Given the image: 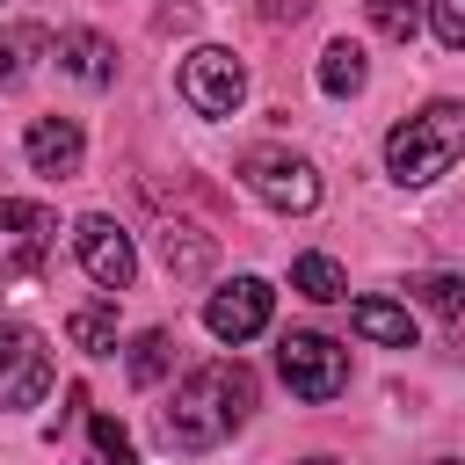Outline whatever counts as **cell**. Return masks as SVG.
I'll return each instance as SVG.
<instances>
[{"label": "cell", "instance_id": "8992f818", "mask_svg": "<svg viewBox=\"0 0 465 465\" xmlns=\"http://www.w3.org/2000/svg\"><path fill=\"white\" fill-rule=\"evenodd\" d=\"M51 240H58V218H51L44 203L0 196V283L36 276V269H44V254H51Z\"/></svg>", "mask_w": 465, "mask_h": 465}, {"label": "cell", "instance_id": "7402d4cb", "mask_svg": "<svg viewBox=\"0 0 465 465\" xmlns=\"http://www.w3.org/2000/svg\"><path fill=\"white\" fill-rule=\"evenodd\" d=\"M429 29L443 51H465V0H429Z\"/></svg>", "mask_w": 465, "mask_h": 465}, {"label": "cell", "instance_id": "603a6c76", "mask_svg": "<svg viewBox=\"0 0 465 465\" xmlns=\"http://www.w3.org/2000/svg\"><path fill=\"white\" fill-rule=\"evenodd\" d=\"M305 7H312V0H254V15H262V22H298Z\"/></svg>", "mask_w": 465, "mask_h": 465}, {"label": "cell", "instance_id": "ac0fdd59", "mask_svg": "<svg viewBox=\"0 0 465 465\" xmlns=\"http://www.w3.org/2000/svg\"><path fill=\"white\" fill-rule=\"evenodd\" d=\"M421 15H429V0H371V29L392 36V44H414Z\"/></svg>", "mask_w": 465, "mask_h": 465}, {"label": "cell", "instance_id": "277c9868", "mask_svg": "<svg viewBox=\"0 0 465 465\" xmlns=\"http://www.w3.org/2000/svg\"><path fill=\"white\" fill-rule=\"evenodd\" d=\"M240 182H247L269 211H312V203H320V174H312V160H298V153H283V145H254V153H240Z\"/></svg>", "mask_w": 465, "mask_h": 465}, {"label": "cell", "instance_id": "d6986e66", "mask_svg": "<svg viewBox=\"0 0 465 465\" xmlns=\"http://www.w3.org/2000/svg\"><path fill=\"white\" fill-rule=\"evenodd\" d=\"M407 291H414L421 312H436V320H458V312H465V276H414Z\"/></svg>", "mask_w": 465, "mask_h": 465}, {"label": "cell", "instance_id": "5bb4252c", "mask_svg": "<svg viewBox=\"0 0 465 465\" xmlns=\"http://www.w3.org/2000/svg\"><path fill=\"white\" fill-rule=\"evenodd\" d=\"M363 80H371V65H363V44L334 36V44L320 51V87H327V94H363Z\"/></svg>", "mask_w": 465, "mask_h": 465}, {"label": "cell", "instance_id": "5b68a950", "mask_svg": "<svg viewBox=\"0 0 465 465\" xmlns=\"http://www.w3.org/2000/svg\"><path fill=\"white\" fill-rule=\"evenodd\" d=\"M240 94H247V65H240L225 44H196V51L182 58V102H189L196 116H232Z\"/></svg>", "mask_w": 465, "mask_h": 465}, {"label": "cell", "instance_id": "9c48e42d", "mask_svg": "<svg viewBox=\"0 0 465 465\" xmlns=\"http://www.w3.org/2000/svg\"><path fill=\"white\" fill-rule=\"evenodd\" d=\"M73 247H80V269H87L102 291H131V276H138V247H131V232H124L116 218L87 211V218L73 225Z\"/></svg>", "mask_w": 465, "mask_h": 465}, {"label": "cell", "instance_id": "30bf717a", "mask_svg": "<svg viewBox=\"0 0 465 465\" xmlns=\"http://www.w3.org/2000/svg\"><path fill=\"white\" fill-rule=\"evenodd\" d=\"M22 153H29V167H36V174L65 182V174H80L87 138H80V124H73V116H36V124H29V138H22Z\"/></svg>", "mask_w": 465, "mask_h": 465}, {"label": "cell", "instance_id": "44dd1931", "mask_svg": "<svg viewBox=\"0 0 465 465\" xmlns=\"http://www.w3.org/2000/svg\"><path fill=\"white\" fill-rule=\"evenodd\" d=\"M87 436H94V458L102 465H138V450H131V436H124L116 414H87Z\"/></svg>", "mask_w": 465, "mask_h": 465}, {"label": "cell", "instance_id": "9a60e30c", "mask_svg": "<svg viewBox=\"0 0 465 465\" xmlns=\"http://www.w3.org/2000/svg\"><path fill=\"white\" fill-rule=\"evenodd\" d=\"M160 262H167V276H203L211 269V232H196V225H167L160 232Z\"/></svg>", "mask_w": 465, "mask_h": 465}, {"label": "cell", "instance_id": "cb8c5ba5", "mask_svg": "<svg viewBox=\"0 0 465 465\" xmlns=\"http://www.w3.org/2000/svg\"><path fill=\"white\" fill-rule=\"evenodd\" d=\"M305 465H341V458H305Z\"/></svg>", "mask_w": 465, "mask_h": 465}, {"label": "cell", "instance_id": "3957f363", "mask_svg": "<svg viewBox=\"0 0 465 465\" xmlns=\"http://www.w3.org/2000/svg\"><path fill=\"white\" fill-rule=\"evenodd\" d=\"M276 371H283V385L298 392V400H341L349 392V349L341 341H327V334H283L276 341Z\"/></svg>", "mask_w": 465, "mask_h": 465}, {"label": "cell", "instance_id": "d4e9b609", "mask_svg": "<svg viewBox=\"0 0 465 465\" xmlns=\"http://www.w3.org/2000/svg\"><path fill=\"white\" fill-rule=\"evenodd\" d=\"M436 465H465V458H436Z\"/></svg>", "mask_w": 465, "mask_h": 465}, {"label": "cell", "instance_id": "6da1fadb", "mask_svg": "<svg viewBox=\"0 0 465 465\" xmlns=\"http://www.w3.org/2000/svg\"><path fill=\"white\" fill-rule=\"evenodd\" d=\"M247 414H254V371L232 356V363H203V371H189V378L174 385V407H167L160 436H167L174 450H211V443H225Z\"/></svg>", "mask_w": 465, "mask_h": 465}, {"label": "cell", "instance_id": "4fadbf2b", "mask_svg": "<svg viewBox=\"0 0 465 465\" xmlns=\"http://www.w3.org/2000/svg\"><path fill=\"white\" fill-rule=\"evenodd\" d=\"M44 51H58V44H51V29H36V22L0 29V94H7V87H22V80L36 73V58H44Z\"/></svg>", "mask_w": 465, "mask_h": 465}, {"label": "cell", "instance_id": "7a4b0ae2", "mask_svg": "<svg viewBox=\"0 0 465 465\" xmlns=\"http://www.w3.org/2000/svg\"><path fill=\"white\" fill-rule=\"evenodd\" d=\"M458 160H465V102H429V109H414L407 124H392V138H385V167H392V182H407V189L450 174Z\"/></svg>", "mask_w": 465, "mask_h": 465}, {"label": "cell", "instance_id": "8fae6325", "mask_svg": "<svg viewBox=\"0 0 465 465\" xmlns=\"http://www.w3.org/2000/svg\"><path fill=\"white\" fill-rule=\"evenodd\" d=\"M58 65H65L80 87H109V80H116V44L94 36V29H58Z\"/></svg>", "mask_w": 465, "mask_h": 465}, {"label": "cell", "instance_id": "7c38bea8", "mask_svg": "<svg viewBox=\"0 0 465 465\" xmlns=\"http://www.w3.org/2000/svg\"><path fill=\"white\" fill-rule=\"evenodd\" d=\"M349 327L363 341H385V349H414V312L392 305V298H356L349 305Z\"/></svg>", "mask_w": 465, "mask_h": 465}, {"label": "cell", "instance_id": "52a82bcc", "mask_svg": "<svg viewBox=\"0 0 465 465\" xmlns=\"http://www.w3.org/2000/svg\"><path fill=\"white\" fill-rule=\"evenodd\" d=\"M51 392V349L36 327L0 320V407H36Z\"/></svg>", "mask_w": 465, "mask_h": 465}, {"label": "cell", "instance_id": "ba28073f", "mask_svg": "<svg viewBox=\"0 0 465 465\" xmlns=\"http://www.w3.org/2000/svg\"><path fill=\"white\" fill-rule=\"evenodd\" d=\"M269 312H276V291H269L262 276H232V283H218V291H211L203 327H211L225 349H240V341H254V334L269 327Z\"/></svg>", "mask_w": 465, "mask_h": 465}, {"label": "cell", "instance_id": "e0dca14e", "mask_svg": "<svg viewBox=\"0 0 465 465\" xmlns=\"http://www.w3.org/2000/svg\"><path fill=\"white\" fill-rule=\"evenodd\" d=\"M65 334H73L87 356H109V349H116V305H80V312L65 320Z\"/></svg>", "mask_w": 465, "mask_h": 465}, {"label": "cell", "instance_id": "2e32d148", "mask_svg": "<svg viewBox=\"0 0 465 465\" xmlns=\"http://www.w3.org/2000/svg\"><path fill=\"white\" fill-rule=\"evenodd\" d=\"M291 291H305L312 305H334V298H349V276H341L334 254H298L291 262Z\"/></svg>", "mask_w": 465, "mask_h": 465}, {"label": "cell", "instance_id": "ffe728a7", "mask_svg": "<svg viewBox=\"0 0 465 465\" xmlns=\"http://www.w3.org/2000/svg\"><path fill=\"white\" fill-rule=\"evenodd\" d=\"M167 356H174V334H167V327H145V334L131 341V378H138V385H160Z\"/></svg>", "mask_w": 465, "mask_h": 465}]
</instances>
